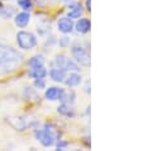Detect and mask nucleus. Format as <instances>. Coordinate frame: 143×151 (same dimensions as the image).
I'll return each instance as SVG.
<instances>
[{"label": "nucleus", "mask_w": 143, "mask_h": 151, "mask_svg": "<svg viewBox=\"0 0 143 151\" xmlns=\"http://www.w3.org/2000/svg\"><path fill=\"white\" fill-rule=\"evenodd\" d=\"M14 22H15V24H16V27H19V28H26L28 24H29V22H31V15H29L28 12L23 10V12H20V13L15 14Z\"/></svg>", "instance_id": "nucleus-11"}, {"label": "nucleus", "mask_w": 143, "mask_h": 151, "mask_svg": "<svg viewBox=\"0 0 143 151\" xmlns=\"http://www.w3.org/2000/svg\"><path fill=\"white\" fill-rule=\"evenodd\" d=\"M48 71L46 70L44 65L42 66H31L29 68V71H28V75L33 79H44L47 76Z\"/></svg>", "instance_id": "nucleus-9"}, {"label": "nucleus", "mask_w": 143, "mask_h": 151, "mask_svg": "<svg viewBox=\"0 0 143 151\" xmlns=\"http://www.w3.org/2000/svg\"><path fill=\"white\" fill-rule=\"evenodd\" d=\"M13 119L16 123H11V124H13V127L16 128L18 131H23V129L27 127V124H26V122H24L23 118H13Z\"/></svg>", "instance_id": "nucleus-18"}, {"label": "nucleus", "mask_w": 143, "mask_h": 151, "mask_svg": "<svg viewBox=\"0 0 143 151\" xmlns=\"http://www.w3.org/2000/svg\"><path fill=\"white\" fill-rule=\"evenodd\" d=\"M16 3H18L19 8H22V9L26 10V12H29L33 6L32 0H16Z\"/></svg>", "instance_id": "nucleus-17"}, {"label": "nucleus", "mask_w": 143, "mask_h": 151, "mask_svg": "<svg viewBox=\"0 0 143 151\" xmlns=\"http://www.w3.org/2000/svg\"><path fill=\"white\" fill-rule=\"evenodd\" d=\"M75 29H76L79 33H81V35H86V33H89L90 29H91L90 19H87V18H79V20L75 23Z\"/></svg>", "instance_id": "nucleus-10"}, {"label": "nucleus", "mask_w": 143, "mask_h": 151, "mask_svg": "<svg viewBox=\"0 0 143 151\" xmlns=\"http://www.w3.org/2000/svg\"><path fill=\"white\" fill-rule=\"evenodd\" d=\"M57 28L58 31H60L61 33H64V35H69V33H71L75 29V23L74 20L69 18V17H62V18L58 19L57 22Z\"/></svg>", "instance_id": "nucleus-7"}, {"label": "nucleus", "mask_w": 143, "mask_h": 151, "mask_svg": "<svg viewBox=\"0 0 143 151\" xmlns=\"http://www.w3.org/2000/svg\"><path fill=\"white\" fill-rule=\"evenodd\" d=\"M71 55H72L74 60L77 62L80 66L84 68H89L90 66V53L87 52V50L85 47H82L81 45L75 43L71 47Z\"/></svg>", "instance_id": "nucleus-4"}, {"label": "nucleus", "mask_w": 143, "mask_h": 151, "mask_svg": "<svg viewBox=\"0 0 143 151\" xmlns=\"http://www.w3.org/2000/svg\"><path fill=\"white\" fill-rule=\"evenodd\" d=\"M34 86L37 89H46V81L44 79H34Z\"/></svg>", "instance_id": "nucleus-20"}, {"label": "nucleus", "mask_w": 143, "mask_h": 151, "mask_svg": "<svg viewBox=\"0 0 143 151\" xmlns=\"http://www.w3.org/2000/svg\"><path fill=\"white\" fill-rule=\"evenodd\" d=\"M15 14L13 6H1L0 8V17H3L4 19H9Z\"/></svg>", "instance_id": "nucleus-15"}, {"label": "nucleus", "mask_w": 143, "mask_h": 151, "mask_svg": "<svg viewBox=\"0 0 143 151\" xmlns=\"http://www.w3.org/2000/svg\"><path fill=\"white\" fill-rule=\"evenodd\" d=\"M85 5H86V9L90 12V10H91V0H86Z\"/></svg>", "instance_id": "nucleus-22"}, {"label": "nucleus", "mask_w": 143, "mask_h": 151, "mask_svg": "<svg viewBox=\"0 0 143 151\" xmlns=\"http://www.w3.org/2000/svg\"><path fill=\"white\" fill-rule=\"evenodd\" d=\"M44 61L46 60L42 55H34L32 58H29L28 65H29V68L31 66H42V65H44Z\"/></svg>", "instance_id": "nucleus-16"}, {"label": "nucleus", "mask_w": 143, "mask_h": 151, "mask_svg": "<svg viewBox=\"0 0 143 151\" xmlns=\"http://www.w3.org/2000/svg\"><path fill=\"white\" fill-rule=\"evenodd\" d=\"M70 42H71L70 37L64 36V37H61V38H60V41H58V45H60V47L66 48V47H69V46H70Z\"/></svg>", "instance_id": "nucleus-19"}, {"label": "nucleus", "mask_w": 143, "mask_h": 151, "mask_svg": "<svg viewBox=\"0 0 143 151\" xmlns=\"http://www.w3.org/2000/svg\"><path fill=\"white\" fill-rule=\"evenodd\" d=\"M16 43H18L19 48L28 51V50H32L37 46V37L32 32L19 31L16 33Z\"/></svg>", "instance_id": "nucleus-3"}, {"label": "nucleus", "mask_w": 143, "mask_h": 151, "mask_svg": "<svg viewBox=\"0 0 143 151\" xmlns=\"http://www.w3.org/2000/svg\"><path fill=\"white\" fill-rule=\"evenodd\" d=\"M23 64V56L9 45L0 43V75L13 73Z\"/></svg>", "instance_id": "nucleus-1"}, {"label": "nucleus", "mask_w": 143, "mask_h": 151, "mask_svg": "<svg viewBox=\"0 0 143 151\" xmlns=\"http://www.w3.org/2000/svg\"><path fill=\"white\" fill-rule=\"evenodd\" d=\"M57 111H58L60 114L65 116V117H74L75 116V109H74L72 104H70V103L62 102L61 106L57 108Z\"/></svg>", "instance_id": "nucleus-14"}, {"label": "nucleus", "mask_w": 143, "mask_h": 151, "mask_svg": "<svg viewBox=\"0 0 143 151\" xmlns=\"http://www.w3.org/2000/svg\"><path fill=\"white\" fill-rule=\"evenodd\" d=\"M81 15H82L81 4L77 3V1H71L70 5H69V14H67V17L71 19H77Z\"/></svg>", "instance_id": "nucleus-12"}, {"label": "nucleus", "mask_w": 143, "mask_h": 151, "mask_svg": "<svg viewBox=\"0 0 143 151\" xmlns=\"http://www.w3.org/2000/svg\"><path fill=\"white\" fill-rule=\"evenodd\" d=\"M52 66L60 68L62 70H65L66 73L67 71H80V65L77 62L65 55H57L52 61Z\"/></svg>", "instance_id": "nucleus-5"}, {"label": "nucleus", "mask_w": 143, "mask_h": 151, "mask_svg": "<svg viewBox=\"0 0 143 151\" xmlns=\"http://www.w3.org/2000/svg\"><path fill=\"white\" fill-rule=\"evenodd\" d=\"M67 91L64 89V88H57V86H49L48 89H46L44 96L47 100H60V102H65Z\"/></svg>", "instance_id": "nucleus-6"}, {"label": "nucleus", "mask_w": 143, "mask_h": 151, "mask_svg": "<svg viewBox=\"0 0 143 151\" xmlns=\"http://www.w3.org/2000/svg\"><path fill=\"white\" fill-rule=\"evenodd\" d=\"M81 81H82V78H81V75H80L77 71H71L70 75H66V78L64 80V83L70 88L79 86L80 84H81Z\"/></svg>", "instance_id": "nucleus-8"}, {"label": "nucleus", "mask_w": 143, "mask_h": 151, "mask_svg": "<svg viewBox=\"0 0 143 151\" xmlns=\"http://www.w3.org/2000/svg\"><path fill=\"white\" fill-rule=\"evenodd\" d=\"M67 145H69V144H67L66 141L60 140V141L57 142V149H58V150H65V149L67 147Z\"/></svg>", "instance_id": "nucleus-21"}, {"label": "nucleus", "mask_w": 143, "mask_h": 151, "mask_svg": "<svg viewBox=\"0 0 143 151\" xmlns=\"http://www.w3.org/2000/svg\"><path fill=\"white\" fill-rule=\"evenodd\" d=\"M1 1H8V0H1Z\"/></svg>", "instance_id": "nucleus-23"}, {"label": "nucleus", "mask_w": 143, "mask_h": 151, "mask_svg": "<svg viewBox=\"0 0 143 151\" xmlns=\"http://www.w3.org/2000/svg\"><path fill=\"white\" fill-rule=\"evenodd\" d=\"M34 136L38 140L42 146L44 147H51L53 146L60 138V131L57 127L52 123H46L41 129H36Z\"/></svg>", "instance_id": "nucleus-2"}, {"label": "nucleus", "mask_w": 143, "mask_h": 151, "mask_svg": "<svg viewBox=\"0 0 143 151\" xmlns=\"http://www.w3.org/2000/svg\"><path fill=\"white\" fill-rule=\"evenodd\" d=\"M49 78L56 83H64L65 78H66V71L60 69V68H54L53 66V68L49 70Z\"/></svg>", "instance_id": "nucleus-13"}]
</instances>
